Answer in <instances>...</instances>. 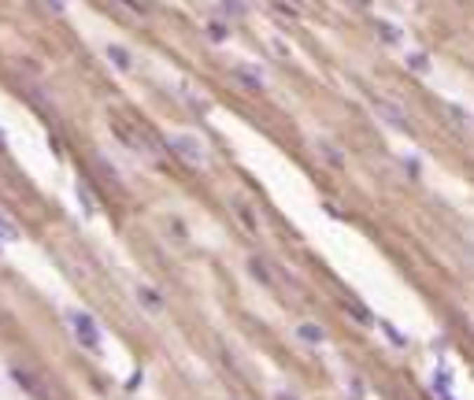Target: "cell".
<instances>
[{
  "label": "cell",
  "instance_id": "6da1fadb",
  "mask_svg": "<svg viewBox=\"0 0 474 400\" xmlns=\"http://www.w3.org/2000/svg\"><path fill=\"white\" fill-rule=\"evenodd\" d=\"M167 149L175 152L178 160H186L189 167H208V145L196 134H170Z\"/></svg>",
  "mask_w": 474,
  "mask_h": 400
},
{
  "label": "cell",
  "instance_id": "7a4b0ae2",
  "mask_svg": "<svg viewBox=\"0 0 474 400\" xmlns=\"http://www.w3.org/2000/svg\"><path fill=\"white\" fill-rule=\"evenodd\" d=\"M71 322V330L78 333V341H82L89 352H100V326H97V319L93 315H86V312H71L67 315Z\"/></svg>",
  "mask_w": 474,
  "mask_h": 400
},
{
  "label": "cell",
  "instance_id": "3957f363",
  "mask_svg": "<svg viewBox=\"0 0 474 400\" xmlns=\"http://www.w3.org/2000/svg\"><path fill=\"white\" fill-rule=\"evenodd\" d=\"M378 119L397 126V130H407V115H404V108L397 104V100H378Z\"/></svg>",
  "mask_w": 474,
  "mask_h": 400
},
{
  "label": "cell",
  "instance_id": "277c9868",
  "mask_svg": "<svg viewBox=\"0 0 474 400\" xmlns=\"http://www.w3.org/2000/svg\"><path fill=\"white\" fill-rule=\"evenodd\" d=\"M237 82H245L248 89H263V85H267V82H263V74L256 71V67H245V63H237Z\"/></svg>",
  "mask_w": 474,
  "mask_h": 400
},
{
  "label": "cell",
  "instance_id": "5b68a950",
  "mask_svg": "<svg viewBox=\"0 0 474 400\" xmlns=\"http://www.w3.org/2000/svg\"><path fill=\"white\" fill-rule=\"evenodd\" d=\"M297 338L308 341V345H323V341H326V330H319L315 322H300V326H297Z\"/></svg>",
  "mask_w": 474,
  "mask_h": 400
},
{
  "label": "cell",
  "instance_id": "8992f818",
  "mask_svg": "<svg viewBox=\"0 0 474 400\" xmlns=\"http://www.w3.org/2000/svg\"><path fill=\"white\" fill-rule=\"evenodd\" d=\"M137 301H141V308H149V312H163L160 293H156V289H149V286H141V289H137Z\"/></svg>",
  "mask_w": 474,
  "mask_h": 400
},
{
  "label": "cell",
  "instance_id": "52a82bcc",
  "mask_svg": "<svg viewBox=\"0 0 474 400\" xmlns=\"http://www.w3.org/2000/svg\"><path fill=\"white\" fill-rule=\"evenodd\" d=\"M108 60L115 63L118 71H130V67H134V60H130V53H126V48H118V45H108Z\"/></svg>",
  "mask_w": 474,
  "mask_h": 400
},
{
  "label": "cell",
  "instance_id": "ba28073f",
  "mask_svg": "<svg viewBox=\"0 0 474 400\" xmlns=\"http://www.w3.org/2000/svg\"><path fill=\"white\" fill-rule=\"evenodd\" d=\"M15 382H19V385H22V389H30V393H34V396H41V400H45V396H48V393H45V389H41V385H37V378H34V374H26V371H15Z\"/></svg>",
  "mask_w": 474,
  "mask_h": 400
},
{
  "label": "cell",
  "instance_id": "9c48e42d",
  "mask_svg": "<svg viewBox=\"0 0 474 400\" xmlns=\"http://www.w3.org/2000/svg\"><path fill=\"white\" fill-rule=\"evenodd\" d=\"M248 270H252V275L259 278V286H267V289H274V275L267 267H263V260H248Z\"/></svg>",
  "mask_w": 474,
  "mask_h": 400
},
{
  "label": "cell",
  "instance_id": "30bf717a",
  "mask_svg": "<svg viewBox=\"0 0 474 400\" xmlns=\"http://www.w3.org/2000/svg\"><path fill=\"white\" fill-rule=\"evenodd\" d=\"M319 152H323V156L330 160L334 167H345V156H341V152H337L334 145H326V141H319Z\"/></svg>",
  "mask_w": 474,
  "mask_h": 400
},
{
  "label": "cell",
  "instance_id": "8fae6325",
  "mask_svg": "<svg viewBox=\"0 0 474 400\" xmlns=\"http://www.w3.org/2000/svg\"><path fill=\"white\" fill-rule=\"evenodd\" d=\"M0 237H4V241H19V230L11 226L8 219H0Z\"/></svg>",
  "mask_w": 474,
  "mask_h": 400
},
{
  "label": "cell",
  "instance_id": "7c38bea8",
  "mask_svg": "<svg viewBox=\"0 0 474 400\" xmlns=\"http://www.w3.org/2000/svg\"><path fill=\"white\" fill-rule=\"evenodd\" d=\"M222 8L233 11V15H248V4H245V0H222Z\"/></svg>",
  "mask_w": 474,
  "mask_h": 400
},
{
  "label": "cell",
  "instance_id": "4fadbf2b",
  "mask_svg": "<svg viewBox=\"0 0 474 400\" xmlns=\"http://www.w3.org/2000/svg\"><path fill=\"white\" fill-rule=\"evenodd\" d=\"M378 34L386 37V41H400V30L397 27H386V22H378Z\"/></svg>",
  "mask_w": 474,
  "mask_h": 400
},
{
  "label": "cell",
  "instance_id": "5bb4252c",
  "mask_svg": "<svg viewBox=\"0 0 474 400\" xmlns=\"http://www.w3.org/2000/svg\"><path fill=\"white\" fill-rule=\"evenodd\" d=\"M78 197H82V208H86V212H93V197H89L82 186H78Z\"/></svg>",
  "mask_w": 474,
  "mask_h": 400
},
{
  "label": "cell",
  "instance_id": "9a60e30c",
  "mask_svg": "<svg viewBox=\"0 0 474 400\" xmlns=\"http://www.w3.org/2000/svg\"><path fill=\"white\" fill-rule=\"evenodd\" d=\"M48 8H56V11H63V8H67V0H48Z\"/></svg>",
  "mask_w": 474,
  "mask_h": 400
},
{
  "label": "cell",
  "instance_id": "2e32d148",
  "mask_svg": "<svg viewBox=\"0 0 474 400\" xmlns=\"http://www.w3.org/2000/svg\"><path fill=\"white\" fill-rule=\"evenodd\" d=\"M274 400H297V396H293V393H285V389H282V393H274Z\"/></svg>",
  "mask_w": 474,
  "mask_h": 400
},
{
  "label": "cell",
  "instance_id": "e0dca14e",
  "mask_svg": "<svg viewBox=\"0 0 474 400\" xmlns=\"http://www.w3.org/2000/svg\"><path fill=\"white\" fill-rule=\"evenodd\" d=\"M0 149H4V130H0Z\"/></svg>",
  "mask_w": 474,
  "mask_h": 400
}]
</instances>
